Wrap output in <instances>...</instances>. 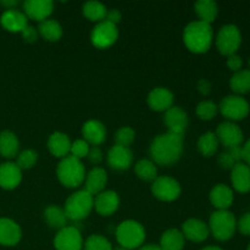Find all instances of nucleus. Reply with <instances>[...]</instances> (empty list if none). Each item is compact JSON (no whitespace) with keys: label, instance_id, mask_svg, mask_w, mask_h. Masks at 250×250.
Instances as JSON below:
<instances>
[{"label":"nucleus","instance_id":"obj_1","mask_svg":"<svg viewBox=\"0 0 250 250\" xmlns=\"http://www.w3.org/2000/svg\"><path fill=\"white\" fill-rule=\"evenodd\" d=\"M183 151V136L175 133L160 134L153 141L150 154L154 161L160 165H171L181 158Z\"/></svg>","mask_w":250,"mask_h":250},{"label":"nucleus","instance_id":"obj_2","mask_svg":"<svg viewBox=\"0 0 250 250\" xmlns=\"http://www.w3.org/2000/svg\"><path fill=\"white\" fill-rule=\"evenodd\" d=\"M212 28L202 21L190 22L183 32V41L190 51L197 54L207 53L212 43Z\"/></svg>","mask_w":250,"mask_h":250},{"label":"nucleus","instance_id":"obj_3","mask_svg":"<svg viewBox=\"0 0 250 250\" xmlns=\"http://www.w3.org/2000/svg\"><path fill=\"white\" fill-rule=\"evenodd\" d=\"M56 175L59 181L68 188L78 187L85 180V171L82 161L72 155L62 158L58 165Z\"/></svg>","mask_w":250,"mask_h":250},{"label":"nucleus","instance_id":"obj_4","mask_svg":"<svg viewBox=\"0 0 250 250\" xmlns=\"http://www.w3.org/2000/svg\"><path fill=\"white\" fill-rule=\"evenodd\" d=\"M236 229V217L229 210H217L210 217L209 231L217 241L225 242L231 239Z\"/></svg>","mask_w":250,"mask_h":250},{"label":"nucleus","instance_id":"obj_5","mask_svg":"<svg viewBox=\"0 0 250 250\" xmlns=\"http://www.w3.org/2000/svg\"><path fill=\"white\" fill-rule=\"evenodd\" d=\"M94 208V198L87 190H78L73 193L65 203V210L67 219L72 221H81L90 214Z\"/></svg>","mask_w":250,"mask_h":250},{"label":"nucleus","instance_id":"obj_6","mask_svg":"<svg viewBox=\"0 0 250 250\" xmlns=\"http://www.w3.org/2000/svg\"><path fill=\"white\" fill-rule=\"evenodd\" d=\"M116 239L125 249L139 248L146 239V231L139 222L127 220L121 222L116 229Z\"/></svg>","mask_w":250,"mask_h":250},{"label":"nucleus","instance_id":"obj_7","mask_svg":"<svg viewBox=\"0 0 250 250\" xmlns=\"http://www.w3.org/2000/svg\"><path fill=\"white\" fill-rule=\"evenodd\" d=\"M242 44V34L238 27L234 24H226L221 27L217 33L216 46L220 53L225 56H231L236 54Z\"/></svg>","mask_w":250,"mask_h":250},{"label":"nucleus","instance_id":"obj_8","mask_svg":"<svg viewBox=\"0 0 250 250\" xmlns=\"http://www.w3.org/2000/svg\"><path fill=\"white\" fill-rule=\"evenodd\" d=\"M220 111L226 119L232 121H241L249 115L250 105L244 98L239 95H229L222 99L220 104Z\"/></svg>","mask_w":250,"mask_h":250},{"label":"nucleus","instance_id":"obj_9","mask_svg":"<svg viewBox=\"0 0 250 250\" xmlns=\"http://www.w3.org/2000/svg\"><path fill=\"white\" fill-rule=\"evenodd\" d=\"M119 37V29H117L116 24L111 23V22L104 21L99 22L97 26L93 28L92 34H90V39L92 43L94 44L97 48H109L115 42L117 41Z\"/></svg>","mask_w":250,"mask_h":250},{"label":"nucleus","instance_id":"obj_10","mask_svg":"<svg viewBox=\"0 0 250 250\" xmlns=\"http://www.w3.org/2000/svg\"><path fill=\"white\" fill-rule=\"evenodd\" d=\"M151 192L155 198L163 202H173L181 195V186L173 178L163 176L158 177L153 182Z\"/></svg>","mask_w":250,"mask_h":250},{"label":"nucleus","instance_id":"obj_11","mask_svg":"<svg viewBox=\"0 0 250 250\" xmlns=\"http://www.w3.org/2000/svg\"><path fill=\"white\" fill-rule=\"evenodd\" d=\"M54 247L56 250H82L83 239L81 232L73 226L59 229L54 238Z\"/></svg>","mask_w":250,"mask_h":250},{"label":"nucleus","instance_id":"obj_12","mask_svg":"<svg viewBox=\"0 0 250 250\" xmlns=\"http://www.w3.org/2000/svg\"><path fill=\"white\" fill-rule=\"evenodd\" d=\"M216 137L219 139V143H222L227 149L239 146L243 142L244 136L242 129L238 125L233 122H222L216 131Z\"/></svg>","mask_w":250,"mask_h":250},{"label":"nucleus","instance_id":"obj_13","mask_svg":"<svg viewBox=\"0 0 250 250\" xmlns=\"http://www.w3.org/2000/svg\"><path fill=\"white\" fill-rule=\"evenodd\" d=\"M165 124L170 133L185 136L186 128L188 126V116L183 109L178 106H171L165 111Z\"/></svg>","mask_w":250,"mask_h":250},{"label":"nucleus","instance_id":"obj_14","mask_svg":"<svg viewBox=\"0 0 250 250\" xmlns=\"http://www.w3.org/2000/svg\"><path fill=\"white\" fill-rule=\"evenodd\" d=\"M54 2L50 0H27L23 2V11L28 19L44 21L51 15Z\"/></svg>","mask_w":250,"mask_h":250},{"label":"nucleus","instance_id":"obj_15","mask_svg":"<svg viewBox=\"0 0 250 250\" xmlns=\"http://www.w3.org/2000/svg\"><path fill=\"white\" fill-rule=\"evenodd\" d=\"M22 181V170L14 163L0 165V187L2 189H15Z\"/></svg>","mask_w":250,"mask_h":250},{"label":"nucleus","instance_id":"obj_16","mask_svg":"<svg viewBox=\"0 0 250 250\" xmlns=\"http://www.w3.org/2000/svg\"><path fill=\"white\" fill-rule=\"evenodd\" d=\"M22 232L19 225L11 219H0V244L14 247L21 241Z\"/></svg>","mask_w":250,"mask_h":250},{"label":"nucleus","instance_id":"obj_17","mask_svg":"<svg viewBox=\"0 0 250 250\" xmlns=\"http://www.w3.org/2000/svg\"><path fill=\"white\" fill-rule=\"evenodd\" d=\"M133 155L129 148L121 146H114L107 154V163L115 170H127L132 165Z\"/></svg>","mask_w":250,"mask_h":250},{"label":"nucleus","instance_id":"obj_18","mask_svg":"<svg viewBox=\"0 0 250 250\" xmlns=\"http://www.w3.org/2000/svg\"><path fill=\"white\" fill-rule=\"evenodd\" d=\"M120 205V198L116 192L112 190H105V192L99 193L94 199V208L98 214L103 216H109L114 214Z\"/></svg>","mask_w":250,"mask_h":250},{"label":"nucleus","instance_id":"obj_19","mask_svg":"<svg viewBox=\"0 0 250 250\" xmlns=\"http://www.w3.org/2000/svg\"><path fill=\"white\" fill-rule=\"evenodd\" d=\"M0 23L6 31L12 32V33H17V32L22 33V31L28 26L24 12L19 11L16 9L6 10L2 12L1 17H0Z\"/></svg>","mask_w":250,"mask_h":250},{"label":"nucleus","instance_id":"obj_20","mask_svg":"<svg viewBox=\"0 0 250 250\" xmlns=\"http://www.w3.org/2000/svg\"><path fill=\"white\" fill-rule=\"evenodd\" d=\"M148 104L155 111H167L173 104V94L167 88L158 87L148 95Z\"/></svg>","mask_w":250,"mask_h":250},{"label":"nucleus","instance_id":"obj_21","mask_svg":"<svg viewBox=\"0 0 250 250\" xmlns=\"http://www.w3.org/2000/svg\"><path fill=\"white\" fill-rule=\"evenodd\" d=\"M183 236L189 241L200 243L209 237V226L197 219H189L183 224Z\"/></svg>","mask_w":250,"mask_h":250},{"label":"nucleus","instance_id":"obj_22","mask_svg":"<svg viewBox=\"0 0 250 250\" xmlns=\"http://www.w3.org/2000/svg\"><path fill=\"white\" fill-rule=\"evenodd\" d=\"M82 134L84 137V141L88 144H93L94 146H98L106 138V128L100 121L89 120V121L83 125Z\"/></svg>","mask_w":250,"mask_h":250},{"label":"nucleus","instance_id":"obj_23","mask_svg":"<svg viewBox=\"0 0 250 250\" xmlns=\"http://www.w3.org/2000/svg\"><path fill=\"white\" fill-rule=\"evenodd\" d=\"M232 186L239 193L250 192V166L238 163L233 166L231 173Z\"/></svg>","mask_w":250,"mask_h":250},{"label":"nucleus","instance_id":"obj_24","mask_svg":"<svg viewBox=\"0 0 250 250\" xmlns=\"http://www.w3.org/2000/svg\"><path fill=\"white\" fill-rule=\"evenodd\" d=\"M233 192L226 185H217L210 192V202L217 210H227L233 203Z\"/></svg>","mask_w":250,"mask_h":250},{"label":"nucleus","instance_id":"obj_25","mask_svg":"<svg viewBox=\"0 0 250 250\" xmlns=\"http://www.w3.org/2000/svg\"><path fill=\"white\" fill-rule=\"evenodd\" d=\"M107 181L106 171L102 167H94L85 177V190L92 195L103 192Z\"/></svg>","mask_w":250,"mask_h":250},{"label":"nucleus","instance_id":"obj_26","mask_svg":"<svg viewBox=\"0 0 250 250\" xmlns=\"http://www.w3.org/2000/svg\"><path fill=\"white\" fill-rule=\"evenodd\" d=\"M71 142L67 134L55 132L49 137L48 148L49 151L56 158H65L71 150Z\"/></svg>","mask_w":250,"mask_h":250},{"label":"nucleus","instance_id":"obj_27","mask_svg":"<svg viewBox=\"0 0 250 250\" xmlns=\"http://www.w3.org/2000/svg\"><path fill=\"white\" fill-rule=\"evenodd\" d=\"M20 143L16 134L11 131L0 132V155L5 159H12L19 153Z\"/></svg>","mask_w":250,"mask_h":250},{"label":"nucleus","instance_id":"obj_28","mask_svg":"<svg viewBox=\"0 0 250 250\" xmlns=\"http://www.w3.org/2000/svg\"><path fill=\"white\" fill-rule=\"evenodd\" d=\"M195 12H197L199 21L205 22V23H211L215 21L219 14V7L217 4L212 0H199L194 5Z\"/></svg>","mask_w":250,"mask_h":250},{"label":"nucleus","instance_id":"obj_29","mask_svg":"<svg viewBox=\"0 0 250 250\" xmlns=\"http://www.w3.org/2000/svg\"><path fill=\"white\" fill-rule=\"evenodd\" d=\"M160 248L163 250H182L185 248V236L176 229H168L161 236Z\"/></svg>","mask_w":250,"mask_h":250},{"label":"nucleus","instance_id":"obj_30","mask_svg":"<svg viewBox=\"0 0 250 250\" xmlns=\"http://www.w3.org/2000/svg\"><path fill=\"white\" fill-rule=\"evenodd\" d=\"M44 219L51 229H61L67 226V216L65 210L56 205H50L44 211Z\"/></svg>","mask_w":250,"mask_h":250},{"label":"nucleus","instance_id":"obj_31","mask_svg":"<svg viewBox=\"0 0 250 250\" xmlns=\"http://www.w3.org/2000/svg\"><path fill=\"white\" fill-rule=\"evenodd\" d=\"M38 32L45 41L58 42L62 37V27L55 20H44L39 23Z\"/></svg>","mask_w":250,"mask_h":250},{"label":"nucleus","instance_id":"obj_32","mask_svg":"<svg viewBox=\"0 0 250 250\" xmlns=\"http://www.w3.org/2000/svg\"><path fill=\"white\" fill-rule=\"evenodd\" d=\"M232 90L237 94H246L250 92V68L241 70L232 76L229 81Z\"/></svg>","mask_w":250,"mask_h":250},{"label":"nucleus","instance_id":"obj_33","mask_svg":"<svg viewBox=\"0 0 250 250\" xmlns=\"http://www.w3.org/2000/svg\"><path fill=\"white\" fill-rule=\"evenodd\" d=\"M217 148H219V139H217L216 134L212 132H207L200 136L199 141H198V149L203 155L207 158L212 156L217 151Z\"/></svg>","mask_w":250,"mask_h":250},{"label":"nucleus","instance_id":"obj_34","mask_svg":"<svg viewBox=\"0 0 250 250\" xmlns=\"http://www.w3.org/2000/svg\"><path fill=\"white\" fill-rule=\"evenodd\" d=\"M107 9L105 7L104 4L99 1H87L83 5V15H84L87 19H89L90 21L95 22H102L104 21V19L106 17Z\"/></svg>","mask_w":250,"mask_h":250},{"label":"nucleus","instance_id":"obj_35","mask_svg":"<svg viewBox=\"0 0 250 250\" xmlns=\"http://www.w3.org/2000/svg\"><path fill=\"white\" fill-rule=\"evenodd\" d=\"M137 176L141 180L146 181V182H154L158 178V168L155 164L150 160H139L134 166Z\"/></svg>","mask_w":250,"mask_h":250},{"label":"nucleus","instance_id":"obj_36","mask_svg":"<svg viewBox=\"0 0 250 250\" xmlns=\"http://www.w3.org/2000/svg\"><path fill=\"white\" fill-rule=\"evenodd\" d=\"M84 250H112V246L105 237L93 234L85 241Z\"/></svg>","mask_w":250,"mask_h":250},{"label":"nucleus","instance_id":"obj_37","mask_svg":"<svg viewBox=\"0 0 250 250\" xmlns=\"http://www.w3.org/2000/svg\"><path fill=\"white\" fill-rule=\"evenodd\" d=\"M217 110H219V107H217V105L215 103L210 102V100H205V102H202L198 104L197 115L199 119L208 121V120H212L216 116Z\"/></svg>","mask_w":250,"mask_h":250},{"label":"nucleus","instance_id":"obj_38","mask_svg":"<svg viewBox=\"0 0 250 250\" xmlns=\"http://www.w3.org/2000/svg\"><path fill=\"white\" fill-rule=\"evenodd\" d=\"M37 160H38V154L34 150L27 149V150H23L22 153L19 154L16 165L19 166L21 170H28V168L33 167L34 164L37 163Z\"/></svg>","mask_w":250,"mask_h":250},{"label":"nucleus","instance_id":"obj_39","mask_svg":"<svg viewBox=\"0 0 250 250\" xmlns=\"http://www.w3.org/2000/svg\"><path fill=\"white\" fill-rule=\"evenodd\" d=\"M134 133L133 129L131 127H121L119 131L115 134V141H116V146H126L128 148V146H131L134 141Z\"/></svg>","mask_w":250,"mask_h":250},{"label":"nucleus","instance_id":"obj_40","mask_svg":"<svg viewBox=\"0 0 250 250\" xmlns=\"http://www.w3.org/2000/svg\"><path fill=\"white\" fill-rule=\"evenodd\" d=\"M70 153L72 154V156L77 159H82L85 158L89 153V144L84 141V139H78V141L73 142L71 144V150Z\"/></svg>","mask_w":250,"mask_h":250},{"label":"nucleus","instance_id":"obj_41","mask_svg":"<svg viewBox=\"0 0 250 250\" xmlns=\"http://www.w3.org/2000/svg\"><path fill=\"white\" fill-rule=\"evenodd\" d=\"M237 227L243 236H250V212H247L239 219Z\"/></svg>","mask_w":250,"mask_h":250},{"label":"nucleus","instance_id":"obj_42","mask_svg":"<svg viewBox=\"0 0 250 250\" xmlns=\"http://www.w3.org/2000/svg\"><path fill=\"white\" fill-rule=\"evenodd\" d=\"M219 164H220V166H221V167L231 168V170H232V168H233V166L236 165V164H238V163H236V160L232 158V155L229 153V150H227V151H225V153L220 154Z\"/></svg>","mask_w":250,"mask_h":250},{"label":"nucleus","instance_id":"obj_43","mask_svg":"<svg viewBox=\"0 0 250 250\" xmlns=\"http://www.w3.org/2000/svg\"><path fill=\"white\" fill-rule=\"evenodd\" d=\"M242 65H243V61H242L241 56H238L237 54L227 56V66H229V68H231L232 71L238 72V71H241Z\"/></svg>","mask_w":250,"mask_h":250},{"label":"nucleus","instance_id":"obj_44","mask_svg":"<svg viewBox=\"0 0 250 250\" xmlns=\"http://www.w3.org/2000/svg\"><path fill=\"white\" fill-rule=\"evenodd\" d=\"M88 159L92 164L94 165H98V164L102 163L103 160V153H102V149L99 146H92L89 148V153H88Z\"/></svg>","mask_w":250,"mask_h":250},{"label":"nucleus","instance_id":"obj_45","mask_svg":"<svg viewBox=\"0 0 250 250\" xmlns=\"http://www.w3.org/2000/svg\"><path fill=\"white\" fill-rule=\"evenodd\" d=\"M22 36H23V39L28 43H33V42L37 41L38 38V31H37L34 27L27 26L26 28L22 31Z\"/></svg>","mask_w":250,"mask_h":250},{"label":"nucleus","instance_id":"obj_46","mask_svg":"<svg viewBox=\"0 0 250 250\" xmlns=\"http://www.w3.org/2000/svg\"><path fill=\"white\" fill-rule=\"evenodd\" d=\"M105 19H106V21L116 24L121 21V12L117 9H111L106 12V17H105Z\"/></svg>","mask_w":250,"mask_h":250},{"label":"nucleus","instance_id":"obj_47","mask_svg":"<svg viewBox=\"0 0 250 250\" xmlns=\"http://www.w3.org/2000/svg\"><path fill=\"white\" fill-rule=\"evenodd\" d=\"M197 88L200 92V94L208 95L210 92H211V83H210L208 80H205V78H202V80L198 82Z\"/></svg>","mask_w":250,"mask_h":250},{"label":"nucleus","instance_id":"obj_48","mask_svg":"<svg viewBox=\"0 0 250 250\" xmlns=\"http://www.w3.org/2000/svg\"><path fill=\"white\" fill-rule=\"evenodd\" d=\"M229 150V153L231 154L232 158L236 160V163H241L242 160H243V149H242V146H233V148H229L227 149Z\"/></svg>","mask_w":250,"mask_h":250},{"label":"nucleus","instance_id":"obj_49","mask_svg":"<svg viewBox=\"0 0 250 250\" xmlns=\"http://www.w3.org/2000/svg\"><path fill=\"white\" fill-rule=\"evenodd\" d=\"M243 149V160L246 161L247 165H250V138L247 141V143L242 146Z\"/></svg>","mask_w":250,"mask_h":250},{"label":"nucleus","instance_id":"obj_50","mask_svg":"<svg viewBox=\"0 0 250 250\" xmlns=\"http://www.w3.org/2000/svg\"><path fill=\"white\" fill-rule=\"evenodd\" d=\"M1 5L2 6L7 7V10H11V9H14L15 6H17V5H19V1H17V0H2Z\"/></svg>","mask_w":250,"mask_h":250},{"label":"nucleus","instance_id":"obj_51","mask_svg":"<svg viewBox=\"0 0 250 250\" xmlns=\"http://www.w3.org/2000/svg\"><path fill=\"white\" fill-rule=\"evenodd\" d=\"M139 250H163L159 246H154V244H149V246L142 247Z\"/></svg>","mask_w":250,"mask_h":250},{"label":"nucleus","instance_id":"obj_52","mask_svg":"<svg viewBox=\"0 0 250 250\" xmlns=\"http://www.w3.org/2000/svg\"><path fill=\"white\" fill-rule=\"evenodd\" d=\"M202 250H222V249L219 248V247H205V248H203Z\"/></svg>","mask_w":250,"mask_h":250},{"label":"nucleus","instance_id":"obj_53","mask_svg":"<svg viewBox=\"0 0 250 250\" xmlns=\"http://www.w3.org/2000/svg\"><path fill=\"white\" fill-rule=\"evenodd\" d=\"M115 250H128V249H125V248H122V247H121V248H116Z\"/></svg>","mask_w":250,"mask_h":250},{"label":"nucleus","instance_id":"obj_54","mask_svg":"<svg viewBox=\"0 0 250 250\" xmlns=\"http://www.w3.org/2000/svg\"><path fill=\"white\" fill-rule=\"evenodd\" d=\"M247 250H250V244L248 246V248H247Z\"/></svg>","mask_w":250,"mask_h":250},{"label":"nucleus","instance_id":"obj_55","mask_svg":"<svg viewBox=\"0 0 250 250\" xmlns=\"http://www.w3.org/2000/svg\"><path fill=\"white\" fill-rule=\"evenodd\" d=\"M249 66H250V58H249Z\"/></svg>","mask_w":250,"mask_h":250}]
</instances>
